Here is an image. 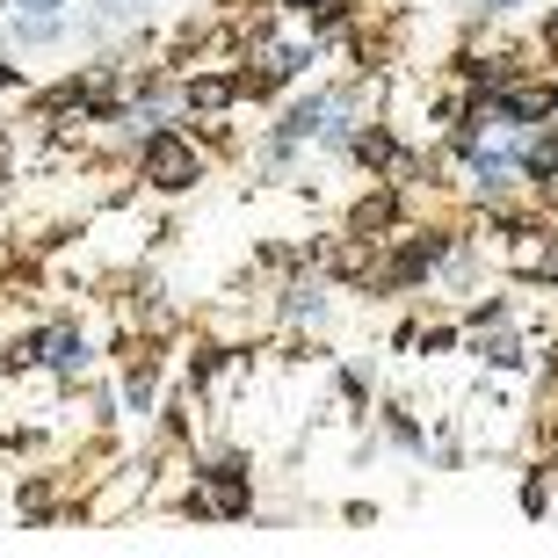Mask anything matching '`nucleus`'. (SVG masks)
Instances as JSON below:
<instances>
[{"label": "nucleus", "instance_id": "f257e3e1", "mask_svg": "<svg viewBox=\"0 0 558 558\" xmlns=\"http://www.w3.org/2000/svg\"><path fill=\"white\" fill-rule=\"evenodd\" d=\"M204 174H210V160H204V145L189 138V124H160L138 138V182L153 196H189Z\"/></svg>", "mask_w": 558, "mask_h": 558}, {"label": "nucleus", "instance_id": "f03ea898", "mask_svg": "<svg viewBox=\"0 0 558 558\" xmlns=\"http://www.w3.org/2000/svg\"><path fill=\"white\" fill-rule=\"evenodd\" d=\"M196 486L210 494V515L218 522H247L254 515V457L247 450H210V457H196Z\"/></svg>", "mask_w": 558, "mask_h": 558}, {"label": "nucleus", "instance_id": "7ed1b4c3", "mask_svg": "<svg viewBox=\"0 0 558 558\" xmlns=\"http://www.w3.org/2000/svg\"><path fill=\"white\" fill-rule=\"evenodd\" d=\"M276 319H283V327H298V333H305V327H327V319H333L327 276H305V269H298L283 290H276Z\"/></svg>", "mask_w": 558, "mask_h": 558}, {"label": "nucleus", "instance_id": "20e7f679", "mask_svg": "<svg viewBox=\"0 0 558 558\" xmlns=\"http://www.w3.org/2000/svg\"><path fill=\"white\" fill-rule=\"evenodd\" d=\"M399 226H407V196H399V182L371 189V196L349 210V240H371V247H385Z\"/></svg>", "mask_w": 558, "mask_h": 558}, {"label": "nucleus", "instance_id": "39448f33", "mask_svg": "<svg viewBox=\"0 0 558 558\" xmlns=\"http://www.w3.org/2000/svg\"><path fill=\"white\" fill-rule=\"evenodd\" d=\"M73 37V8L65 15H0V44L8 51H59Z\"/></svg>", "mask_w": 558, "mask_h": 558}, {"label": "nucleus", "instance_id": "423d86ee", "mask_svg": "<svg viewBox=\"0 0 558 558\" xmlns=\"http://www.w3.org/2000/svg\"><path fill=\"white\" fill-rule=\"evenodd\" d=\"M160 407V363L153 355H138V363H124V377H117V414H153Z\"/></svg>", "mask_w": 558, "mask_h": 558}, {"label": "nucleus", "instance_id": "0eeeda50", "mask_svg": "<svg viewBox=\"0 0 558 558\" xmlns=\"http://www.w3.org/2000/svg\"><path fill=\"white\" fill-rule=\"evenodd\" d=\"M385 442L392 450H407V457H428V435H421V421L399 407V399H385Z\"/></svg>", "mask_w": 558, "mask_h": 558}, {"label": "nucleus", "instance_id": "6e6552de", "mask_svg": "<svg viewBox=\"0 0 558 558\" xmlns=\"http://www.w3.org/2000/svg\"><path fill=\"white\" fill-rule=\"evenodd\" d=\"M333 392L349 399V421L371 414V371H363V363H341V371H333Z\"/></svg>", "mask_w": 558, "mask_h": 558}, {"label": "nucleus", "instance_id": "1a4fd4ad", "mask_svg": "<svg viewBox=\"0 0 558 558\" xmlns=\"http://www.w3.org/2000/svg\"><path fill=\"white\" fill-rule=\"evenodd\" d=\"M464 327H472V333H486V327H508V298H478V305L464 312Z\"/></svg>", "mask_w": 558, "mask_h": 558}, {"label": "nucleus", "instance_id": "9d476101", "mask_svg": "<svg viewBox=\"0 0 558 558\" xmlns=\"http://www.w3.org/2000/svg\"><path fill=\"white\" fill-rule=\"evenodd\" d=\"M515 8H530V0H464V29H478L494 15H515Z\"/></svg>", "mask_w": 558, "mask_h": 558}, {"label": "nucleus", "instance_id": "9b49d317", "mask_svg": "<svg viewBox=\"0 0 558 558\" xmlns=\"http://www.w3.org/2000/svg\"><path fill=\"white\" fill-rule=\"evenodd\" d=\"M0 95H29V73H22V59L0 44Z\"/></svg>", "mask_w": 558, "mask_h": 558}, {"label": "nucleus", "instance_id": "f8f14e48", "mask_svg": "<svg viewBox=\"0 0 558 558\" xmlns=\"http://www.w3.org/2000/svg\"><path fill=\"white\" fill-rule=\"evenodd\" d=\"M522 508H530V515H544V508H551V486H544V472L522 478Z\"/></svg>", "mask_w": 558, "mask_h": 558}, {"label": "nucleus", "instance_id": "ddd939ff", "mask_svg": "<svg viewBox=\"0 0 558 558\" xmlns=\"http://www.w3.org/2000/svg\"><path fill=\"white\" fill-rule=\"evenodd\" d=\"M65 8H73V0H8L0 15H65Z\"/></svg>", "mask_w": 558, "mask_h": 558}, {"label": "nucleus", "instance_id": "4468645a", "mask_svg": "<svg viewBox=\"0 0 558 558\" xmlns=\"http://www.w3.org/2000/svg\"><path fill=\"white\" fill-rule=\"evenodd\" d=\"M131 8H138V15H153V8H160V0H131Z\"/></svg>", "mask_w": 558, "mask_h": 558}]
</instances>
